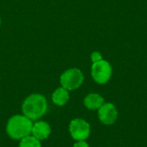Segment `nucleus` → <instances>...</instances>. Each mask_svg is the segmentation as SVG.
Here are the masks:
<instances>
[{
    "instance_id": "nucleus-8",
    "label": "nucleus",
    "mask_w": 147,
    "mask_h": 147,
    "mask_svg": "<svg viewBox=\"0 0 147 147\" xmlns=\"http://www.w3.org/2000/svg\"><path fill=\"white\" fill-rule=\"evenodd\" d=\"M84 105L89 109H98L104 103V99L102 96L96 93H90L84 100Z\"/></svg>"
},
{
    "instance_id": "nucleus-9",
    "label": "nucleus",
    "mask_w": 147,
    "mask_h": 147,
    "mask_svg": "<svg viewBox=\"0 0 147 147\" xmlns=\"http://www.w3.org/2000/svg\"><path fill=\"white\" fill-rule=\"evenodd\" d=\"M69 90L63 87L58 88L52 95L53 102L57 106H64L69 100Z\"/></svg>"
},
{
    "instance_id": "nucleus-5",
    "label": "nucleus",
    "mask_w": 147,
    "mask_h": 147,
    "mask_svg": "<svg viewBox=\"0 0 147 147\" xmlns=\"http://www.w3.org/2000/svg\"><path fill=\"white\" fill-rule=\"evenodd\" d=\"M70 134L75 140H85L90 134V124L83 119H74L71 121L69 126Z\"/></svg>"
},
{
    "instance_id": "nucleus-11",
    "label": "nucleus",
    "mask_w": 147,
    "mask_h": 147,
    "mask_svg": "<svg viewBox=\"0 0 147 147\" xmlns=\"http://www.w3.org/2000/svg\"><path fill=\"white\" fill-rule=\"evenodd\" d=\"M101 59H102V55H101L100 53H98V52H93L91 53V60L93 61V63L97 62V61H99Z\"/></svg>"
},
{
    "instance_id": "nucleus-6",
    "label": "nucleus",
    "mask_w": 147,
    "mask_h": 147,
    "mask_svg": "<svg viewBox=\"0 0 147 147\" xmlns=\"http://www.w3.org/2000/svg\"><path fill=\"white\" fill-rule=\"evenodd\" d=\"M98 117L103 124L111 125L115 122L118 117V111L114 104L103 103L98 109Z\"/></svg>"
},
{
    "instance_id": "nucleus-3",
    "label": "nucleus",
    "mask_w": 147,
    "mask_h": 147,
    "mask_svg": "<svg viewBox=\"0 0 147 147\" xmlns=\"http://www.w3.org/2000/svg\"><path fill=\"white\" fill-rule=\"evenodd\" d=\"M84 79V74L79 69L71 68L60 76V84L67 90H74L82 85Z\"/></svg>"
},
{
    "instance_id": "nucleus-2",
    "label": "nucleus",
    "mask_w": 147,
    "mask_h": 147,
    "mask_svg": "<svg viewBox=\"0 0 147 147\" xmlns=\"http://www.w3.org/2000/svg\"><path fill=\"white\" fill-rule=\"evenodd\" d=\"M33 123L25 115H16L9 118L6 126L7 134L13 140H22L32 133Z\"/></svg>"
},
{
    "instance_id": "nucleus-12",
    "label": "nucleus",
    "mask_w": 147,
    "mask_h": 147,
    "mask_svg": "<svg viewBox=\"0 0 147 147\" xmlns=\"http://www.w3.org/2000/svg\"><path fill=\"white\" fill-rule=\"evenodd\" d=\"M73 147H90L88 143H86L84 140H82V141H78L77 143L74 144Z\"/></svg>"
},
{
    "instance_id": "nucleus-10",
    "label": "nucleus",
    "mask_w": 147,
    "mask_h": 147,
    "mask_svg": "<svg viewBox=\"0 0 147 147\" xmlns=\"http://www.w3.org/2000/svg\"><path fill=\"white\" fill-rule=\"evenodd\" d=\"M18 147H41V143L33 135H28L21 140Z\"/></svg>"
},
{
    "instance_id": "nucleus-4",
    "label": "nucleus",
    "mask_w": 147,
    "mask_h": 147,
    "mask_svg": "<svg viewBox=\"0 0 147 147\" xmlns=\"http://www.w3.org/2000/svg\"><path fill=\"white\" fill-rule=\"evenodd\" d=\"M91 76L97 84H106L112 76V67L110 64L103 59L93 63L91 66Z\"/></svg>"
},
{
    "instance_id": "nucleus-1",
    "label": "nucleus",
    "mask_w": 147,
    "mask_h": 147,
    "mask_svg": "<svg viewBox=\"0 0 147 147\" xmlns=\"http://www.w3.org/2000/svg\"><path fill=\"white\" fill-rule=\"evenodd\" d=\"M22 110L23 115L31 121L38 120L47 111V100L40 94H32L24 100Z\"/></svg>"
},
{
    "instance_id": "nucleus-7",
    "label": "nucleus",
    "mask_w": 147,
    "mask_h": 147,
    "mask_svg": "<svg viewBox=\"0 0 147 147\" xmlns=\"http://www.w3.org/2000/svg\"><path fill=\"white\" fill-rule=\"evenodd\" d=\"M32 135L39 140H43L48 138L51 134L50 125L46 121H37L33 124Z\"/></svg>"
},
{
    "instance_id": "nucleus-13",
    "label": "nucleus",
    "mask_w": 147,
    "mask_h": 147,
    "mask_svg": "<svg viewBox=\"0 0 147 147\" xmlns=\"http://www.w3.org/2000/svg\"><path fill=\"white\" fill-rule=\"evenodd\" d=\"M0 26H1V18H0Z\"/></svg>"
}]
</instances>
